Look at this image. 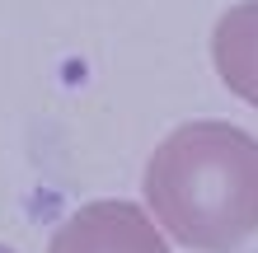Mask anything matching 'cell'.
I'll return each mask as SVG.
<instances>
[{"instance_id":"cell-1","label":"cell","mask_w":258,"mask_h":253,"mask_svg":"<svg viewBox=\"0 0 258 253\" xmlns=\"http://www.w3.org/2000/svg\"><path fill=\"white\" fill-rule=\"evenodd\" d=\"M150 216L192 253H235L258 234V141L202 117L155 145L141 174Z\"/></svg>"},{"instance_id":"cell-2","label":"cell","mask_w":258,"mask_h":253,"mask_svg":"<svg viewBox=\"0 0 258 253\" xmlns=\"http://www.w3.org/2000/svg\"><path fill=\"white\" fill-rule=\"evenodd\" d=\"M47 253H169L150 211L132 202H89L52 230Z\"/></svg>"},{"instance_id":"cell-3","label":"cell","mask_w":258,"mask_h":253,"mask_svg":"<svg viewBox=\"0 0 258 253\" xmlns=\"http://www.w3.org/2000/svg\"><path fill=\"white\" fill-rule=\"evenodd\" d=\"M211 61L230 94L258 113V0L230 5L211 33Z\"/></svg>"},{"instance_id":"cell-4","label":"cell","mask_w":258,"mask_h":253,"mask_svg":"<svg viewBox=\"0 0 258 253\" xmlns=\"http://www.w3.org/2000/svg\"><path fill=\"white\" fill-rule=\"evenodd\" d=\"M0 253H14V248H10V244H0Z\"/></svg>"}]
</instances>
